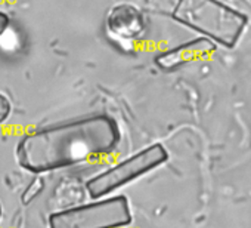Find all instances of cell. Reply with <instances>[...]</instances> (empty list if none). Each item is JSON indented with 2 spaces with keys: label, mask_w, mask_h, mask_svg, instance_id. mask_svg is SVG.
<instances>
[{
  "label": "cell",
  "mask_w": 251,
  "mask_h": 228,
  "mask_svg": "<svg viewBox=\"0 0 251 228\" xmlns=\"http://www.w3.org/2000/svg\"><path fill=\"white\" fill-rule=\"evenodd\" d=\"M11 26V18L8 14H5L3 11H0V36L5 34V31L9 28Z\"/></svg>",
  "instance_id": "ba28073f"
},
{
  "label": "cell",
  "mask_w": 251,
  "mask_h": 228,
  "mask_svg": "<svg viewBox=\"0 0 251 228\" xmlns=\"http://www.w3.org/2000/svg\"><path fill=\"white\" fill-rule=\"evenodd\" d=\"M132 219L127 197L115 196L53 213L50 228H123Z\"/></svg>",
  "instance_id": "3957f363"
},
{
  "label": "cell",
  "mask_w": 251,
  "mask_h": 228,
  "mask_svg": "<svg viewBox=\"0 0 251 228\" xmlns=\"http://www.w3.org/2000/svg\"><path fill=\"white\" fill-rule=\"evenodd\" d=\"M167 150L161 144H152L138 151L136 154L124 159L123 162L114 165L112 168L103 171L102 173L93 176L86 184L87 191L93 199L103 197L124 185H127L136 178L147 175L152 169L167 162Z\"/></svg>",
  "instance_id": "277c9868"
},
{
  "label": "cell",
  "mask_w": 251,
  "mask_h": 228,
  "mask_svg": "<svg viewBox=\"0 0 251 228\" xmlns=\"http://www.w3.org/2000/svg\"><path fill=\"white\" fill-rule=\"evenodd\" d=\"M173 18L225 48L238 43L248 23L244 14L220 0H179Z\"/></svg>",
  "instance_id": "7a4b0ae2"
},
{
  "label": "cell",
  "mask_w": 251,
  "mask_h": 228,
  "mask_svg": "<svg viewBox=\"0 0 251 228\" xmlns=\"http://www.w3.org/2000/svg\"><path fill=\"white\" fill-rule=\"evenodd\" d=\"M120 140L117 122L98 114L28 134L18 142L17 157L24 169L43 173L109 154Z\"/></svg>",
  "instance_id": "6da1fadb"
},
{
  "label": "cell",
  "mask_w": 251,
  "mask_h": 228,
  "mask_svg": "<svg viewBox=\"0 0 251 228\" xmlns=\"http://www.w3.org/2000/svg\"><path fill=\"white\" fill-rule=\"evenodd\" d=\"M106 28L115 39L135 40L145 31V18L136 6L121 3L109 11Z\"/></svg>",
  "instance_id": "5b68a950"
},
{
  "label": "cell",
  "mask_w": 251,
  "mask_h": 228,
  "mask_svg": "<svg viewBox=\"0 0 251 228\" xmlns=\"http://www.w3.org/2000/svg\"><path fill=\"white\" fill-rule=\"evenodd\" d=\"M0 216H2V207H0Z\"/></svg>",
  "instance_id": "9c48e42d"
},
{
  "label": "cell",
  "mask_w": 251,
  "mask_h": 228,
  "mask_svg": "<svg viewBox=\"0 0 251 228\" xmlns=\"http://www.w3.org/2000/svg\"><path fill=\"white\" fill-rule=\"evenodd\" d=\"M214 51H216V45L213 40L207 37H198L160 54L155 58V64L161 70H175L197 58L210 55Z\"/></svg>",
  "instance_id": "8992f818"
},
{
  "label": "cell",
  "mask_w": 251,
  "mask_h": 228,
  "mask_svg": "<svg viewBox=\"0 0 251 228\" xmlns=\"http://www.w3.org/2000/svg\"><path fill=\"white\" fill-rule=\"evenodd\" d=\"M11 111H12V107H11L9 98L0 92V125H3L9 119Z\"/></svg>",
  "instance_id": "52a82bcc"
}]
</instances>
